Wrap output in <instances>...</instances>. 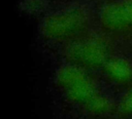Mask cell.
Returning a JSON list of instances; mask_svg holds the SVG:
<instances>
[{"label": "cell", "mask_w": 132, "mask_h": 119, "mask_svg": "<svg viewBox=\"0 0 132 119\" xmlns=\"http://www.w3.org/2000/svg\"><path fill=\"white\" fill-rule=\"evenodd\" d=\"M54 84L66 101L81 107L99 92L89 72L69 63L57 68Z\"/></svg>", "instance_id": "7a4b0ae2"}, {"label": "cell", "mask_w": 132, "mask_h": 119, "mask_svg": "<svg viewBox=\"0 0 132 119\" xmlns=\"http://www.w3.org/2000/svg\"><path fill=\"white\" fill-rule=\"evenodd\" d=\"M86 111L93 115H105L113 109V105L111 101L100 91L96 93L84 107Z\"/></svg>", "instance_id": "8992f818"}, {"label": "cell", "mask_w": 132, "mask_h": 119, "mask_svg": "<svg viewBox=\"0 0 132 119\" xmlns=\"http://www.w3.org/2000/svg\"><path fill=\"white\" fill-rule=\"evenodd\" d=\"M21 8L23 11L29 14H37L44 10L46 6V0H21Z\"/></svg>", "instance_id": "52a82bcc"}, {"label": "cell", "mask_w": 132, "mask_h": 119, "mask_svg": "<svg viewBox=\"0 0 132 119\" xmlns=\"http://www.w3.org/2000/svg\"><path fill=\"white\" fill-rule=\"evenodd\" d=\"M119 112L124 115H132V87L124 94L119 105Z\"/></svg>", "instance_id": "ba28073f"}, {"label": "cell", "mask_w": 132, "mask_h": 119, "mask_svg": "<svg viewBox=\"0 0 132 119\" xmlns=\"http://www.w3.org/2000/svg\"><path fill=\"white\" fill-rule=\"evenodd\" d=\"M102 69L111 82L122 86L132 84V64L128 60L111 56Z\"/></svg>", "instance_id": "5b68a950"}, {"label": "cell", "mask_w": 132, "mask_h": 119, "mask_svg": "<svg viewBox=\"0 0 132 119\" xmlns=\"http://www.w3.org/2000/svg\"><path fill=\"white\" fill-rule=\"evenodd\" d=\"M91 16L80 5H68L47 12L39 25L43 41L54 46H63L90 34Z\"/></svg>", "instance_id": "6da1fadb"}, {"label": "cell", "mask_w": 132, "mask_h": 119, "mask_svg": "<svg viewBox=\"0 0 132 119\" xmlns=\"http://www.w3.org/2000/svg\"><path fill=\"white\" fill-rule=\"evenodd\" d=\"M64 56L66 63L94 71L103 68L111 57V45L105 36L90 33L64 47Z\"/></svg>", "instance_id": "3957f363"}, {"label": "cell", "mask_w": 132, "mask_h": 119, "mask_svg": "<svg viewBox=\"0 0 132 119\" xmlns=\"http://www.w3.org/2000/svg\"><path fill=\"white\" fill-rule=\"evenodd\" d=\"M99 23L104 34H131L132 0H121L104 5L99 13Z\"/></svg>", "instance_id": "277c9868"}]
</instances>
